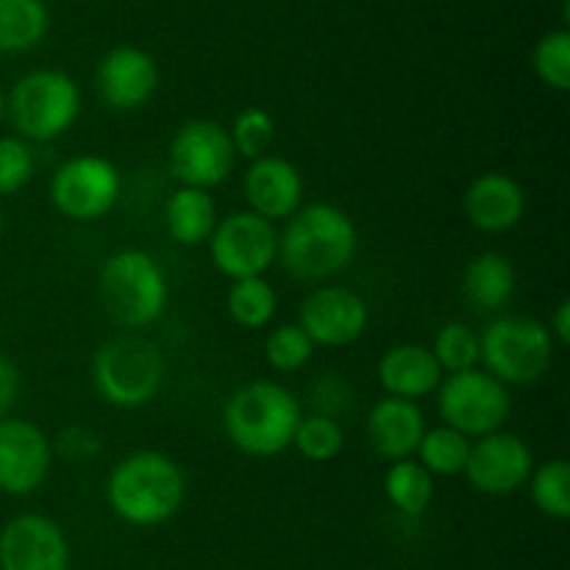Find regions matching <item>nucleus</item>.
Instances as JSON below:
<instances>
[{
	"label": "nucleus",
	"instance_id": "f257e3e1",
	"mask_svg": "<svg viewBox=\"0 0 570 570\" xmlns=\"http://www.w3.org/2000/svg\"><path fill=\"white\" fill-rule=\"evenodd\" d=\"M360 248L354 217L334 204L312 200L284 220L278 232V262L301 284H323L343 273Z\"/></svg>",
	"mask_w": 570,
	"mask_h": 570
},
{
	"label": "nucleus",
	"instance_id": "f03ea898",
	"mask_svg": "<svg viewBox=\"0 0 570 570\" xmlns=\"http://www.w3.org/2000/svg\"><path fill=\"white\" fill-rule=\"evenodd\" d=\"M106 501L128 527H161L181 512L187 476L184 468L161 451H134L109 471Z\"/></svg>",
	"mask_w": 570,
	"mask_h": 570
},
{
	"label": "nucleus",
	"instance_id": "7ed1b4c3",
	"mask_svg": "<svg viewBox=\"0 0 570 570\" xmlns=\"http://www.w3.org/2000/svg\"><path fill=\"white\" fill-rule=\"evenodd\" d=\"M304 406L284 384L256 379L228 395L223 406V432L228 443L254 460H273L293 449Z\"/></svg>",
	"mask_w": 570,
	"mask_h": 570
},
{
	"label": "nucleus",
	"instance_id": "20e7f679",
	"mask_svg": "<svg viewBox=\"0 0 570 570\" xmlns=\"http://www.w3.org/2000/svg\"><path fill=\"white\" fill-rule=\"evenodd\" d=\"M98 298L115 326L139 332L165 315L170 287L161 265L148 250L126 248L100 265Z\"/></svg>",
	"mask_w": 570,
	"mask_h": 570
},
{
	"label": "nucleus",
	"instance_id": "39448f33",
	"mask_svg": "<svg viewBox=\"0 0 570 570\" xmlns=\"http://www.w3.org/2000/svg\"><path fill=\"white\" fill-rule=\"evenodd\" d=\"M165 354L148 337L126 332L106 340L92 356V387L117 410L148 406L165 387Z\"/></svg>",
	"mask_w": 570,
	"mask_h": 570
},
{
	"label": "nucleus",
	"instance_id": "423d86ee",
	"mask_svg": "<svg viewBox=\"0 0 570 570\" xmlns=\"http://www.w3.org/2000/svg\"><path fill=\"white\" fill-rule=\"evenodd\" d=\"M482 371L504 387H527L551 371L557 343L546 323L527 315H501L479 334Z\"/></svg>",
	"mask_w": 570,
	"mask_h": 570
},
{
	"label": "nucleus",
	"instance_id": "0eeeda50",
	"mask_svg": "<svg viewBox=\"0 0 570 570\" xmlns=\"http://www.w3.org/2000/svg\"><path fill=\"white\" fill-rule=\"evenodd\" d=\"M6 115L26 142H53L81 117V89L61 70H31L6 98Z\"/></svg>",
	"mask_w": 570,
	"mask_h": 570
},
{
	"label": "nucleus",
	"instance_id": "6e6552de",
	"mask_svg": "<svg viewBox=\"0 0 570 570\" xmlns=\"http://www.w3.org/2000/svg\"><path fill=\"white\" fill-rule=\"evenodd\" d=\"M122 195V176L115 161L98 154H81L61 161L50 176L48 198L67 220L92 223L109 215Z\"/></svg>",
	"mask_w": 570,
	"mask_h": 570
},
{
	"label": "nucleus",
	"instance_id": "1a4fd4ad",
	"mask_svg": "<svg viewBox=\"0 0 570 570\" xmlns=\"http://www.w3.org/2000/svg\"><path fill=\"white\" fill-rule=\"evenodd\" d=\"M434 395H438L440 421L471 440L504 429L512 412L510 387H504L482 367L443 376Z\"/></svg>",
	"mask_w": 570,
	"mask_h": 570
},
{
	"label": "nucleus",
	"instance_id": "9d476101",
	"mask_svg": "<svg viewBox=\"0 0 570 570\" xmlns=\"http://www.w3.org/2000/svg\"><path fill=\"white\" fill-rule=\"evenodd\" d=\"M209 259L228 282L267 276L278 262L276 223L254 215L250 209L228 212L220 217L209 237Z\"/></svg>",
	"mask_w": 570,
	"mask_h": 570
},
{
	"label": "nucleus",
	"instance_id": "9b49d317",
	"mask_svg": "<svg viewBox=\"0 0 570 570\" xmlns=\"http://www.w3.org/2000/svg\"><path fill=\"white\" fill-rule=\"evenodd\" d=\"M167 167L178 187L215 189L234 176L237 150L228 128L215 120H187L167 145Z\"/></svg>",
	"mask_w": 570,
	"mask_h": 570
},
{
	"label": "nucleus",
	"instance_id": "f8f14e48",
	"mask_svg": "<svg viewBox=\"0 0 570 570\" xmlns=\"http://www.w3.org/2000/svg\"><path fill=\"white\" fill-rule=\"evenodd\" d=\"M534 465L538 462L527 440L499 429V432L471 440V454H468L462 476L476 493L504 499L527 488Z\"/></svg>",
	"mask_w": 570,
	"mask_h": 570
},
{
	"label": "nucleus",
	"instance_id": "ddd939ff",
	"mask_svg": "<svg viewBox=\"0 0 570 570\" xmlns=\"http://www.w3.org/2000/svg\"><path fill=\"white\" fill-rule=\"evenodd\" d=\"M298 323L309 340L323 348H345L362 340L371 323V309L360 293L340 284L315 287L298 306Z\"/></svg>",
	"mask_w": 570,
	"mask_h": 570
},
{
	"label": "nucleus",
	"instance_id": "4468645a",
	"mask_svg": "<svg viewBox=\"0 0 570 570\" xmlns=\"http://www.w3.org/2000/svg\"><path fill=\"white\" fill-rule=\"evenodd\" d=\"M50 438L26 417H0V493H37L53 468Z\"/></svg>",
	"mask_w": 570,
	"mask_h": 570
},
{
	"label": "nucleus",
	"instance_id": "2eb2a0df",
	"mask_svg": "<svg viewBox=\"0 0 570 570\" xmlns=\"http://www.w3.org/2000/svg\"><path fill=\"white\" fill-rule=\"evenodd\" d=\"M0 570H70L67 534L48 515L11 518L0 532Z\"/></svg>",
	"mask_w": 570,
	"mask_h": 570
},
{
	"label": "nucleus",
	"instance_id": "dca6fc26",
	"mask_svg": "<svg viewBox=\"0 0 570 570\" xmlns=\"http://www.w3.org/2000/svg\"><path fill=\"white\" fill-rule=\"evenodd\" d=\"M159 87V67L154 56L134 45H117L95 70V89L98 98L111 111H139Z\"/></svg>",
	"mask_w": 570,
	"mask_h": 570
},
{
	"label": "nucleus",
	"instance_id": "f3484780",
	"mask_svg": "<svg viewBox=\"0 0 570 570\" xmlns=\"http://www.w3.org/2000/svg\"><path fill=\"white\" fill-rule=\"evenodd\" d=\"M243 195L254 215L271 223L289 220L304 206V176L289 159L267 154L245 170Z\"/></svg>",
	"mask_w": 570,
	"mask_h": 570
},
{
	"label": "nucleus",
	"instance_id": "a211bd4d",
	"mask_svg": "<svg viewBox=\"0 0 570 570\" xmlns=\"http://www.w3.org/2000/svg\"><path fill=\"white\" fill-rule=\"evenodd\" d=\"M527 189L510 173L488 170L468 184L462 212L468 223L482 234H507L521 226L527 215Z\"/></svg>",
	"mask_w": 570,
	"mask_h": 570
},
{
	"label": "nucleus",
	"instance_id": "6ab92c4d",
	"mask_svg": "<svg viewBox=\"0 0 570 570\" xmlns=\"http://www.w3.org/2000/svg\"><path fill=\"white\" fill-rule=\"evenodd\" d=\"M426 429V415L415 401L390 399V395L379 399L365 417L367 443L387 462L415 456Z\"/></svg>",
	"mask_w": 570,
	"mask_h": 570
},
{
	"label": "nucleus",
	"instance_id": "aec40b11",
	"mask_svg": "<svg viewBox=\"0 0 570 570\" xmlns=\"http://www.w3.org/2000/svg\"><path fill=\"white\" fill-rule=\"evenodd\" d=\"M376 376L384 395L415 401V404L438 393L440 382H443V371L429 345L417 343H399L384 351L376 365Z\"/></svg>",
	"mask_w": 570,
	"mask_h": 570
},
{
	"label": "nucleus",
	"instance_id": "412c9836",
	"mask_svg": "<svg viewBox=\"0 0 570 570\" xmlns=\"http://www.w3.org/2000/svg\"><path fill=\"white\" fill-rule=\"evenodd\" d=\"M518 289V271L510 256L484 250L462 271V295L476 312H501L512 304Z\"/></svg>",
	"mask_w": 570,
	"mask_h": 570
},
{
	"label": "nucleus",
	"instance_id": "4be33fe9",
	"mask_svg": "<svg viewBox=\"0 0 570 570\" xmlns=\"http://www.w3.org/2000/svg\"><path fill=\"white\" fill-rule=\"evenodd\" d=\"M217 220H220V215H217V204L209 189L176 187L167 195L165 228L170 239H176L184 248L209 243Z\"/></svg>",
	"mask_w": 570,
	"mask_h": 570
},
{
	"label": "nucleus",
	"instance_id": "5701e85b",
	"mask_svg": "<svg viewBox=\"0 0 570 570\" xmlns=\"http://www.w3.org/2000/svg\"><path fill=\"white\" fill-rule=\"evenodd\" d=\"M50 28L42 0H0V53L37 48Z\"/></svg>",
	"mask_w": 570,
	"mask_h": 570
},
{
	"label": "nucleus",
	"instance_id": "b1692460",
	"mask_svg": "<svg viewBox=\"0 0 570 570\" xmlns=\"http://www.w3.org/2000/svg\"><path fill=\"white\" fill-rule=\"evenodd\" d=\"M384 495L401 515L421 518L434 501V476L415 456L390 462L384 473Z\"/></svg>",
	"mask_w": 570,
	"mask_h": 570
},
{
	"label": "nucleus",
	"instance_id": "393cba45",
	"mask_svg": "<svg viewBox=\"0 0 570 570\" xmlns=\"http://www.w3.org/2000/svg\"><path fill=\"white\" fill-rule=\"evenodd\" d=\"M226 312L239 328L259 332L271 326L278 312V293L265 276L232 282L226 293Z\"/></svg>",
	"mask_w": 570,
	"mask_h": 570
},
{
	"label": "nucleus",
	"instance_id": "a878e982",
	"mask_svg": "<svg viewBox=\"0 0 570 570\" xmlns=\"http://www.w3.org/2000/svg\"><path fill=\"white\" fill-rule=\"evenodd\" d=\"M468 454H471V438L440 423V426L426 429V434H423L421 445L415 451V460L434 479H451L462 476Z\"/></svg>",
	"mask_w": 570,
	"mask_h": 570
},
{
	"label": "nucleus",
	"instance_id": "bb28decb",
	"mask_svg": "<svg viewBox=\"0 0 570 570\" xmlns=\"http://www.w3.org/2000/svg\"><path fill=\"white\" fill-rule=\"evenodd\" d=\"M432 356L438 360L443 376L451 373H465L482 367V345H479V332L468 323L449 321L438 328L432 345Z\"/></svg>",
	"mask_w": 570,
	"mask_h": 570
},
{
	"label": "nucleus",
	"instance_id": "cd10ccee",
	"mask_svg": "<svg viewBox=\"0 0 570 570\" xmlns=\"http://www.w3.org/2000/svg\"><path fill=\"white\" fill-rule=\"evenodd\" d=\"M532 504L551 521H568L570 518V465L562 456L546 460L534 465L527 482Z\"/></svg>",
	"mask_w": 570,
	"mask_h": 570
},
{
	"label": "nucleus",
	"instance_id": "c85d7f7f",
	"mask_svg": "<svg viewBox=\"0 0 570 570\" xmlns=\"http://www.w3.org/2000/svg\"><path fill=\"white\" fill-rule=\"evenodd\" d=\"M293 449L298 451L304 460L317 462V465L337 460V456L345 451L343 423L334 421V417L328 415L309 412V415L301 417L298 429H295Z\"/></svg>",
	"mask_w": 570,
	"mask_h": 570
},
{
	"label": "nucleus",
	"instance_id": "c756f323",
	"mask_svg": "<svg viewBox=\"0 0 570 570\" xmlns=\"http://www.w3.org/2000/svg\"><path fill=\"white\" fill-rule=\"evenodd\" d=\"M228 137H232L237 156L248 161L262 159L271 154L273 142H276V120L262 106H245L228 126Z\"/></svg>",
	"mask_w": 570,
	"mask_h": 570
},
{
	"label": "nucleus",
	"instance_id": "7c9ffc66",
	"mask_svg": "<svg viewBox=\"0 0 570 570\" xmlns=\"http://www.w3.org/2000/svg\"><path fill=\"white\" fill-rule=\"evenodd\" d=\"M317 345L298 323H282L265 337V360L276 373H298L315 356Z\"/></svg>",
	"mask_w": 570,
	"mask_h": 570
},
{
	"label": "nucleus",
	"instance_id": "2f4dec72",
	"mask_svg": "<svg viewBox=\"0 0 570 570\" xmlns=\"http://www.w3.org/2000/svg\"><path fill=\"white\" fill-rule=\"evenodd\" d=\"M534 72L540 81L554 92H568L570 89V33L566 28L549 31L540 37L532 53Z\"/></svg>",
	"mask_w": 570,
	"mask_h": 570
},
{
	"label": "nucleus",
	"instance_id": "473e14b6",
	"mask_svg": "<svg viewBox=\"0 0 570 570\" xmlns=\"http://www.w3.org/2000/svg\"><path fill=\"white\" fill-rule=\"evenodd\" d=\"M37 173L33 145L14 137H0V195H14L31 184Z\"/></svg>",
	"mask_w": 570,
	"mask_h": 570
},
{
	"label": "nucleus",
	"instance_id": "72a5a7b5",
	"mask_svg": "<svg viewBox=\"0 0 570 570\" xmlns=\"http://www.w3.org/2000/svg\"><path fill=\"white\" fill-rule=\"evenodd\" d=\"M53 445V456L65 460L67 465H89L100 456L104 451V440L95 429L81 426V423H72V426H65L56 440H50Z\"/></svg>",
	"mask_w": 570,
	"mask_h": 570
},
{
	"label": "nucleus",
	"instance_id": "f704fd0d",
	"mask_svg": "<svg viewBox=\"0 0 570 570\" xmlns=\"http://www.w3.org/2000/svg\"><path fill=\"white\" fill-rule=\"evenodd\" d=\"M351 401H354V393L337 373H328L312 387V412H317V415H328L340 421V415L351 410Z\"/></svg>",
	"mask_w": 570,
	"mask_h": 570
},
{
	"label": "nucleus",
	"instance_id": "c9c22d12",
	"mask_svg": "<svg viewBox=\"0 0 570 570\" xmlns=\"http://www.w3.org/2000/svg\"><path fill=\"white\" fill-rule=\"evenodd\" d=\"M20 367L14 365V360L0 354V417H9V410L17 404V399H20Z\"/></svg>",
	"mask_w": 570,
	"mask_h": 570
},
{
	"label": "nucleus",
	"instance_id": "e433bc0d",
	"mask_svg": "<svg viewBox=\"0 0 570 570\" xmlns=\"http://www.w3.org/2000/svg\"><path fill=\"white\" fill-rule=\"evenodd\" d=\"M546 328H549V334H551V340L557 343V348H566V345L570 343V301L568 298H562L560 304L554 306V312H551Z\"/></svg>",
	"mask_w": 570,
	"mask_h": 570
},
{
	"label": "nucleus",
	"instance_id": "4c0bfd02",
	"mask_svg": "<svg viewBox=\"0 0 570 570\" xmlns=\"http://www.w3.org/2000/svg\"><path fill=\"white\" fill-rule=\"evenodd\" d=\"M3 117H6V95L3 89H0V122H3Z\"/></svg>",
	"mask_w": 570,
	"mask_h": 570
},
{
	"label": "nucleus",
	"instance_id": "58836bf2",
	"mask_svg": "<svg viewBox=\"0 0 570 570\" xmlns=\"http://www.w3.org/2000/svg\"><path fill=\"white\" fill-rule=\"evenodd\" d=\"M0 234H3V209H0Z\"/></svg>",
	"mask_w": 570,
	"mask_h": 570
}]
</instances>
